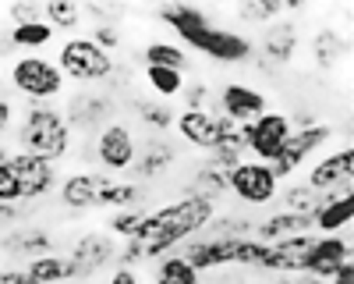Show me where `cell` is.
<instances>
[{
  "instance_id": "1",
  "label": "cell",
  "mask_w": 354,
  "mask_h": 284,
  "mask_svg": "<svg viewBox=\"0 0 354 284\" xmlns=\"http://www.w3.org/2000/svg\"><path fill=\"white\" fill-rule=\"evenodd\" d=\"M213 217H216V203H209V199H202V195H185V199H177V203H170L163 210L145 213L131 238L142 242L145 260H156V256L170 252L177 242H185L188 235L202 231Z\"/></svg>"
},
{
  "instance_id": "2",
  "label": "cell",
  "mask_w": 354,
  "mask_h": 284,
  "mask_svg": "<svg viewBox=\"0 0 354 284\" xmlns=\"http://www.w3.org/2000/svg\"><path fill=\"white\" fill-rule=\"evenodd\" d=\"M160 18L181 33V39L202 53H209L213 61L220 64H241L252 57V43L241 36V33H227V28H216L209 21L202 8L195 4H167L160 8Z\"/></svg>"
},
{
  "instance_id": "3",
  "label": "cell",
  "mask_w": 354,
  "mask_h": 284,
  "mask_svg": "<svg viewBox=\"0 0 354 284\" xmlns=\"http://www.w3.org/2000/svg\"><path fill=\"white\" fill-rule=\"evenodd\" d=\"M18 142H21V153L53 163V160H61L71 150V128H68L64 114L57 107H50V103H28L25 121L18 128Z\"/></svg>"
},
{
  "instance_id": "4",
  "label": "cell",
  "mask_w": 354,
  "mask_h": 284,
  "mask_svg": "<svg viewBox=\"0 0 354 284\" xmlns=\"http://www.w3.org/2000/svg\"><path fill=\"white\" fill-rule=\"evenodd\" d=\"M57 68H61V75H68L75 82H103L113 75L117 64L93 39H68L61 46V53H57Z\"/></svg>"
},
{
  "instance_id": "5",
  "label": "cell",
  "mask_w": 354,
  "mask_h": 284,
  "mask_svg": "<svg viewBox=\"0 0 354 284\" xmlns=\"http://www.w3.org/2000/svg\"><path fill=\"white\" fill-rule=\"evenodd\" d=\"M11 82L21 96H28L32 103L53 100L57 93H64V75L53 61H43V57H21V61L11 68Z\"/></svg>"
},
{
  "instance_id": "6",
  "label": "cell",
  "mask_w": 354,
  "mask_h": 284,
  "mask_svg": "<svg viewBox=\"0 0 354 284\" xmlns=\"http://www.w3.org/2000/svg\"><path fill=\"white\" fill-rule=\"evenodd\" d=\"M227 188L241 199V203L262 206L277 195V175L270 163H259V160H241L238 167L227 170Z\"/></svg>"
},
{
  "instance_id": "7",
  "label": "cell",
  "mask_w": 354,
  "mask_h": 284,
  "mask_svg": "<svg viewBox=\"0 0 354 284\" xmlns=\"http://www.w3.org/2000/svg\"><path fill=\"white\" fill-rule=\"evenodd\" d=\"M290 135V118L277 110H266L262 118L248 125V150L255 153L259 163H273L283 153V142Z\"/></svg>"
},
{
  "instance_id": "8",
  "label": "cell",
  "mask_w": 354,
  "mask_h": 284,
  "mask_svg": "<svg viewBox=\"0 0 354 284\" xmlns=\"http://www.w3.org/2000/svg\"><path fill=\"white\" fill-rule=\"evenodd\" d=\"M8 167H11V175H15V181H18V199H21V203H25V199L46 195V192L57 185L53 163L36 160V157H28V153H11V157H8Z\"/></svg>"
},
{
  "instance_id": "9",
  "label": "cell",
  "mask_w": 354,
  "mask_h": 284,
  "mask_svg": "<svg viewBox=\"0 0 354 284\" xmlns=\"http://www.w3.org/2000/svg\"><path fill=\"white\" fill-rule=\"evenodd\" d=\"M330 135H333V128H330V125H312V128H298V132H290V135H287V142H283V153L270 163V167H273V175H277V181H280V178H287L290 170H298V167H301V160H305L308 153H315V150H319Z\"/></svg>"
},
{
  "instance_id": "10",
  "label": "cell",
  "mask_w": 354,
  "mask_h": 284,
  "mask_svg": "<svg viewBox=\"0 0 354 284\" xmlns=\"http://www.w3.org/2000/svg\"><path fill=\"white\" fill-rule=\"evenodd\" d=\"M344 263H351V245L337 235H322V238H312V245L305 252V263H301V274L330 281Z\"/></svg>"
},
{
  "instance_id": "11",
  "label": "cell",
  "mask_w": 354,
  "mask_h": 284,
  "mask_svg": "<svg viewBox=\"0 0 354 284\" xmlns=\"http://www.w3.org/2000/svg\"><path fill=\"white\" fill-rule=\"evenodd\" d=\"M113 256H117V242H113L110 235L88 231V235H82V238L75 242L68 263H71L75 277H88V274L103 270L106 263H113Z\"/></svg>"
},
{
  "instance_id": "12",
  "label": "cell",
  "mask_w": 354,
  "mask_h": 284,
  "mask_svg": "<svg viewBox=\"0 0 354 284\" xmlns=\"http://www.w3.org/2000/svg\"><path fill=\"white\" fill-rule=\"evenodd\" d=\"M135 135L128 125H106L96 139V157L106 170H128L135 163Z\"/></svg>"
},
{
  "instance_id": "13",
  "label": "cell",
  "mask_w": 354,
  "mask_h": 284,
  "mask_svg": "<svg viewBox=\"0 0 354 284\" xmlns=\"http://www.w3.org/2000/svg\"><path fill=\"white\" fill-rule=\"evenodd\" d=\"M351 175H354V150H340L326 160H319L308 175V188L315 192H351Z\"/></svg>"
},
{
  "instance_id": "14",
  "label": "cell",
  "mask_w": 354,
  "mask_h": 284,
  "mask_svg": "<svg viewBox=\"0 0 354 284\" xmlns=\"http://www.w3.org/2000/svg\"><path fill=\"white\" fill-rule=\"evenodd\" d=\"M220 107H223V118L227 121H238V125H252L255 118L266 114V96L252 85H241V82H230L223 85L220 93Z\"/></svg>"
},
{
  "instance_id": "15",
  "label": "cell",
  "mask_w": 354,
  "mask_h": 284,
  "mask_svg": "<svg viewBox=\"0 0 354 284\" xmlns=\"http://www.w3.org/2000/svg\"><path fill=\"white\" fill-rule=\"evenodd\" d=\"M113 114V100L106 93H78L71 96L68 103V114H64V121L68 128H78V132H93L100 128L106 118Z\"/></svg>"
},
{
  "instance_id": "16",
  "label": "cell",
  "mask_w": 354,
  "mask_h": 284,
  "mask_svg": "<svg viewBox=\"0 0 354 284\" xmlns=\"http://www.w3.org/2000/svg\"><path fill=\"white\" fill-rule=\"evenodd\" d=\"M177 132H181L192 146L198 150H216V142H220V128H223V118H216V114L209 110H181L177 114Z\"/></svg>"
},
{
  "instance_id": "17",
  "label": "cell",
  "mask_w": 354,
  "mask_h": 284,
  "mask_svg": "<svg viewBox=\"0 0 354 284\" xmlns=\"http://www.w3.org/2000/svg\"><path fill=\"white\" fill-rule=\"evenodd\" d=\"M234 242H238V238H202V242H188V249L181 252V260H185L195 274L227 267V263H234Z\"/></svg>"
},
{
  "instance_id": "18",
  "label": "cell",
  "mask_w": 354,
  "mask_h": 284,
  "mask_svg": "<svg viewBox=\"0 0 354 284\" xmlns=\"http://www.w3.org/2000/svg\"><path fill=\"white\" fill-rule=\"evenodd\" d=\"M312 245V235H298L287 242H273L266 245V260L259 263L262 270H280V274H298L305 263V252Z\"/></svg>"
},
{
  "instance_id": "19",
  "label": "cell",
  "mask_w": 354,
  "mask_h": 284,
  "mask_svg": "<svg viewBox=\"0 0 354 284\" xmlns=\"http://www.w3.org/2000/svg\"><path fill=\"white\" fill-rule=\"evenodd\" d=\"M315 227L312 217H298V213H273L266 217L262 224H255V242L262 245H273V242H287V238H298V235H308Z\"/></svg>"
},
{
  "instance_id": "20",
  "label": "cell",
  "mask_w": 354,
  "mask_h": 284,
  "mask_svg": "<svg viewBox=\"0 0 354 284\" xmlns=\"http://www.w3.org/2000/svg\"><path fill=\"white\" fill-rule=\"evenodd\" d=\"M174 160H177V150L170 146L167 139H149V142L142 146V153L135 157V175H138L142 181L160 178Z\"/></svg>"
},
{
  "instance_id": "21",
  "label": "cell",
  "mask_w": 354,
  "mask_h": 284,
  "mask_svg": "<svg viewBox=\"0 0 354 284\" xmlns=\"http://www.w3.org/2000/svg\"><path fill=\"white\" fill-rule=\"evenodd\" d=\"M294 50H298V25L294 21H277L270 33L262 36V53L270 57L273 64H290Z\"/></svg>"
},
{
  "instance_id": "22",
  "label": "cell",
  "mask_w": 354,
  "mask_h": 284,
  "mask_svg": "<svg viewBox=\"0 0 354 284\" xmlns=\"http://www.w3.org/2000/svg\"><path fill=\"white\" fill-rule=\"evenodd\" d=\"M351 217H354V195L347 192V195H337V192H326L322 195V206H319V213H315V227L319 231H340V227H347L351 224Z\"/></svg>"
},
{
  "instance_id": "23",
  "label": "cell",
  "mask_w": 354,
  "mask_h": 284,
  "mask_svg": "<svg viewBox=\"0 0 354 284\" xmlns=\"http://www.w3.org/2000/svg\"><path fill=\"white\" fill-rule=\"evenodd\" d=\"M100 181L103 175H88V170H82V175H71L61 188V199H64V206L71 210H88V206H100L96 199H100Z\"/></svg>"
},
{
  "instance_id": "24",
  "label": "cell",
  "mask_w": 354,
  "mask_h": 284,
  "mask_svg": "<svg viewBox=\"0 0 354 284\" xmlns=\"http://www.w3.org/2000/svg\"><path fill=\"white\" fill-rule=\"evenodd\" d=\"M0 245H4L8 252L28 256V260H36V256H53V238L43 231V227H28V231H15V235H8Z\"/></svg>"
},
{
  "instance_id": "25",
  "label": "cell",
  "mask_w": 354,
  "mask_h": 284,
  "mask_svg": "<svg viewBox=\"0 0 354 284\" xmlns=\"http://www.w3.org/2000/svg\"><path fill=\"white\" fill-rule=\"evenodd\" d=\"M347 53V43L340 33H333V28H319V33L312 36V57L319 68H337L344 61Z\"/></svg>"
},
{
  "instance_id": "26",
  "label": "cell",
  "mask_w": 354,
  "mask_h": 284,
  "mask_svg": "<svg viewBox=\"0 0 354 284\" xmlns=\"http://www.w3.org/2000/svg\"><path fill=\"white\" fill-rule=\"evenodd\" d=\"M223 192H230V188H227V170L205 160V167H198V170H195L188 195H202V199H209V203H216V199H220Z\"/></svg>"
},
{
  "instance_id": "27",
  "label": "cell",
  "mask_w": 354,
  "mask_h": 284,
  "mask_svg": "<svg viewBox=\"0 0 354 284\" xmlns=\"http://www.w3.org/2000/svg\"><path fill=\"white\" fill-rule=\"evenodd\" d=\"M138 195L142 188L135 181H113L110 175H103L100 181V206H113V210H128V206H138Z\"/></svg>"
},
{
  "instance_id": "28",
  "label": "cell",
  "mask_w": 354,
  "mask_h": 284,
  "mask_svg": "<svg viewBox=\"0 0 354 284\" xmlns=\"http://www.w3.org/2000/svg\"><path fill=\"white\" fill-rule=\"evenodd\" d=\"M28 277H32L36 284H57V281H71L75 270L68 260H61V256H36V260H28Z\"/></svg>"
},
{
  "instance_id": "29",
  "label": "cell",
  "mask_w": 354,
  "mask_h": 284,
  "mask_svg": "<svg viewBox=\"0 0 354 284\" xmlns=\"http://www.w3.org/2000/svg\"><path fill=\"white\" fill-rule=\"evenodd\" d=\"M280 199H283V213H298V217H312V220L322 206V192H315L308 185H290Z\"/></svg>"
},
{
  "instance_id": "30",
  "label": "cell",
  "mask_w": 354,
  "mask_h": 284,
  "mask_svg": "<svg viewBox=\"0 0 354 284\" xmlns=\"http://www.w3.org/2000/svg\"><path fill=\"white\" fill-rule=\"evenodd\" d=\"M43 21L53 28H64V33H71V28L82 21V4H71V0H50V4H43Z\"/></svg>"
},
{
  "instance_id": "31",
  "label": "cell",
  "mask_w": 354,
  "mask_h": 284,
  "mask_svg": "<svg viewBox=\"0 0 354 284\" xmlns=\"http://www.w3.org/2000/svg\"><path fill=\"white\" fill-rule=\"evenodd\" d=\"M145 64H156V68H170V71H181L188 68V57L177 43H149L145 46Z\"/></svg>"
},
{
  "instance_id": "32",
  "label": "cell",
  "mask_w": 354,
  "mask_h": 284,
  "mask_svg": "<svg viewBox=\"0 0 354 284\" xmlns=\"http://www.w3.org/2000/svg\"><path fill=\"white\" fill-rule=\"evenodd\" d=\"M145 82L153 85V93L170 100V96H181L185 89V75L181 71H170V68H156V64H145Z\"/></svg>"
},
{
  "instance_id": "33",
  "label": "cell",
  "mask_w": 354,
  "mask_h": 284,
  "mask_svg": "<svg viewBox=\"0 0 354 284\" xmlns=\"http://www.w3.org/2000/svg\"><path fill=\"white\" fill-rule=\"evenodd\" d=\"M135 110H138L142 125L145 128H156V132H167L174 125V118H177L167 103H156V100H135Z\"/></svg>"
},
{
  "instance_id": "34",
  "label": "cell",
  "mask_w": 354,
  "mask_h": 284,
  "mask_svg": "<svg viewBox=\"0 0 354 284\" xmlns=\"http://www.w3.org/2000/svg\"><path fill=\"white\" fill-rule=\"evenodd\" d=\"M283 0H248V4L238 8V18L241 21H252V25H266V21H273L283 15Z\"/></svg>"
},
{
  "instance_id": "35",
  "label": "cell",
  "mask_w": 354,
  "mask_h": 284,
  "mask_svg": "<svg viewBox=\"0 0 354 284\" xmlns=\"http://www.w3.org/2000/svg\"><path fill=\"white\" fill-rule=\"evenodd\" d=\"M53 39V28L46 21H32V25H15L11 28V43L15 46H25V50H36V46H46Z\"/></svg>"
},
{
  "instance_id": "36",
  "label": "cell",
  "mask_w": 354,
  "mask_h": 284,
  "mask_svg": "<svg viewBox=\"0 0 354 284\" xmlns=\"http://www.w3.org/2000/svg\"><path fill=\"white\" fill-rule=\"evenodd\" d=\"M156 284H198V274L181 260V256H170L156 267Z\"/></svg>"
},
{
  "instance_id": "37",
  "label": "cell",
  "mask_w": 354,
  "mask_h": 284,
  "mask_svg": "<svg viewBox=\"0 0 354 284\" xmlns=\"http://www.w3.org/2000/svg\"><path fill=\"white\" fill-rule=\"evenodd\" d=\"M142 217H145V210H142V206H128V210H117V213L106 220V227H110L113 235H121V238H131V235L138 231Z\"/></svg>"
},
{
  "instance_id": "38",
  "label": "cell",
  "mask_w": 354,
  "mask_h": 284,
  "mask_svg": "<svg viewBox=\"0 0 354 284\" xmlns=\"http://www.w3.org/2000/svg\"><path fill=\"white\" fill-rule=\"evenodd\" d=\"M266 260V245L255 242V238H238L234 242V263L241 267H259Z\"/></svg>"
},
{
  "instance_id": "39",
  "label": "cell",
  "mask_w": 354,
  "mask_h": 284,
  "mask_svg": "<svg viewBox=\"0 0 354 284\" xmlns=\"http://www.w3.org/2000/svg\"><path fill=\"white\" fill-rule=\"evenodd\" d=\"M8 18H11L15 25L43 21V4H28V0H21V4H11V8H8Z\"/></svg>"
},
{
  "instance_id": "40",
  "label": "cell",
  "mask_w": 354,
  "mask_h": 284,
  "mask_svg": "<svg viewBox=\"0 0 354 284\" xmlns=\"http://www.w3.org/2000/svg\"><path fill=\"white\" fill-rule=\"evenodd\" d=\"M181 96H185L188 110H209V89H205L202 82H195V85H188V89H181Z\"/></svg>"
},
{
  "instance_id": "41",
  "label": "cell",
  "mask_w": 354,
  "mask_h": 284,
  "mask_svg": "<svg viewBox=\"0 0 354 284\" xmlns=\"http://www.w3.org/2000/svg\"><path fill=\"white\" fill-rule=\"evenodd\" d=\"M93 43H96L100 50H106V53H110V46H117V43H121V36H117V28L106 21V25L93 28Z\"/></svg>"
},
{
  "instance_id": "42",
  "label": "cell",
  "mask_w": 354,
  "mask_h": 284,
  "mask_svg": "<svg viewBox=\"0 0 354 284\" xmlns=\"http://www.w3.org/2000/svg\"><path fill=\"white\" fill-rule=\"evenodd\" d=\"M142 260H145V249H142V242L128 238V242H124V249H121V263H124V270H128L131 263H142Z\"/></svg>"
},
{
  "instance_id": "43",
  "label": "cell",
  "mask_w": 354,
  "mask_h": 284,
  "mask_svg": "<svg viewBox=\"0 0 354 284\" xmlns=\"http://www.w3.org/2000/svg\"><path fill=\"white\" fill-rule=\"evenodd\" d=\"M25 213H28V206H25V203H0V227L11 224V220H21Z\"/></svg>"
},
{
  "instance_id": "44",
  "label": "cell",
  "mask_w": 354,
  "mask_h": 284,
  "mask_svg": "<svg viewBox=\"0 0 354 284\" xmlns=\"http://www.w3.org/2000/svg\"><path fill=\"white\" fill-rule=\"evenodd\" d=\"M0 284H36L25 270H0Z\"/></svg>"
},
{
  "instance_id": "45",
  "label": "cell",
  "mask_w": 354,
  "mask_h": 284,
  "mask_svg": "<svg viewBox=\"0 0 354 284\" xmlns=\"http://www.w3.org/2000/svg\"><path fill=\"white\" fill-rule=\"evenodd\" d=\"M11 118H15V107H11V100L0 96V135H4V132L11 128Z\"/></svg>"
},
{
  "instance_id": "46",
  "label": "cell",
  "mask_w": 354,
  "mask_h": 284,
  "mask_svg": "<svg viewBox=\"0 0 354 284\" xmlns=\"http://www.w3.org/2000/svg\"><path fill=\"white\" fill-rule=\"evenodd\" d=\"M330 284H354V263H344V267L330 277Z\"/></svg>"
},
{
  "instance_id": "47",
  "label": "cell",
  "mask_w": 354,
  "mask_h": 284,
  "mask_svg": "<svg viewBox=\"0 0 354 284\" xmlns=\"http://www.w3.org/2000/svg\"><path fill=\"white\" fill-rule=\"evenodd\" d=\"M110 284H138V281H135V274H131V270H124V267H121V270H113V274H110Z\"/></svg>"
},
{
  "instance_id": "48",
  "label": "cell",
  "mask_w": 354,
  "mask_h": 284,
  "mask_svg": "<svg viewBox=\"0 0 354 284\" xmlns=\"http://www.w3.org/2000/svg\"><path fill=\"white\" fill-rule=\"evenodd\" d=\"M294 284H330V281H319V277H308V274H305L301 281H294Z\"/></svg>"
},
{
  "instance_id": "49",
  "label": "cell",
  "mask_w": 354,
  "mask_h": 284,
  "mask_svg": "<svg viewBox=\"0 0 354 284\" xmlns=\"http://www.w3.org/2000/svg\"><path fill=\"white\" fill-rule=\"evenodd\" d=\"M8 160V150H0V163H4Z\"/></svg>"
},
{
  "instance_id": "50",
  "label": "cell",
  "mask_w": 354,
  "mask_h": 284,
  "mask_svg": "<svg viewBox=\"0 0 354 284\" xmlns=\"http://www.w3.org/2000/svg\"><path fill=\"white\" fill-rule=\"evenodd\" d=\"M273 284H294V281H273Z\"/></svg>"
},
{
  "instance_id": "51",
  "label": "cell",
  "mask_w": 354,
  "mask_h": 284,
  "mask_svg": "<svg viewBox=\"0 0 354 284\" xmlns=\"http://www.w3.org/2000/svg\"><path fill=\"white\" fill-rule=\"evenodd\" d=\"M0 71H4V64H0Z\"/></svg>"
}]
</instances>
